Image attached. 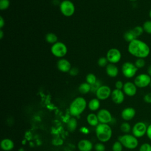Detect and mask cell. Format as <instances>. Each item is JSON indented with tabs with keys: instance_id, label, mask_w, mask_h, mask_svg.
Instances as JSON below:
<instances>
[{
	"instance_id": "cell-1",
	"label": "cell",
	"mask_w": 151,
	"mask_h": 151,
	"mask_svg": "<svg viewBox=\"0 0 151 151\" xmlns=\"http://www.w3.org/2000/svg\"><path fill=\"white\" fill-rule=\"evenodd\" d=\"M127 50L132 55L137 58H145L150 52L149 45L137 38L129 42Z\"/></svg>"
},
{
	"instance_id": "cell-2",
	"label": "cell",
	"mask_w": 151,
	"mask_h": 151,
	"mask_svg": "<svg viewBox=\"0 0 151 151\" xmlns=\"http://www.w3.org/2000/svg\"><path fill=\"white\" fill-rule=\"evenodd\" d=\"M86 107L87 102L85 99L82 97H77L72 101L70 105V113L73 116H78L84 111Z\"/></svg>"
},
{
	"instance_id": "cell-3",
	"label": "cell",
	"mask_w": 151,
	"mask_h": 151,
	"mask_svg": "<svg viewBox=\"0 0 151 151\" xmlns=\"http://www.w3.org/2000/svg\"><path fill=\"white\" fill-rule=\"evenodd\" d=\"M96 134L100 142H107L111 137L112 130L108 124L99 123L96 127Z\"/></svg>"
},
{
	"instance_id": "cell-4",
	"label": "cell",
	"mask_w": 151,
	"mask_h": 151,
	"mask_svg": "<svg viewBox=\"0 0 151 151\" xmlns=\"http://www.w3.org/2000/svg\"><path fill=\"white\" fill-rule=\"evenodd\" d=\"M118 140L121 142L123 147L128 149H134L139 145L138 138L129 133L120 136Z\"/></svg>"
},
{
	"instance_id": "cell-5",
	"label": "cell",
	"mask_w": 151,
	"mask_h": 151,
	"mask_svg": "<svg viewBox=\"0 0 151 151\" xmlns=\"http://www.w3.org/2000/svg\"><path fill=\"white\" fill-rule=\"evenodd\" d=\"M51 51L54 56L61 58L67 54V47L63 42L57 41L52 45L51 47Z\"/></svg>"
},
{
	"instance_id": "cell-6",
	"label": "cell",
	"mask_w": 151,
	"mask_h": 151,
	"mask_svg": "<svg viewBox=\"0 0 151 151\" xmlns=\"http://www.w3.org/2000/svg\"><path fill=\"white\" fill-rule=\"evenodd\" d=\"M137 70L138 68L136 67L134 64L129 61L124 63L122 67V73L123 76L127 78L133 77L136 75Z\"/></svg>"
},
{
	"instance_id": "cell-7",
	"label": "cell",
	"mask_w": 151,
	"mask_h": 151,
	"mask_svg": "<svg viewBox=\"0 0 151 151\" xmlns=\"http://www.w3.org/2000/svg\"><path fill=\"white\" fill-rule=\"evenodd\" d=\"M60 9L61 12L64 16L71 17L75 12V6L71 1L64 0L60 3Z\"/></svg>"
},
{
	"instance_id": "cell-8",
	"label": "cell",
	"mask_w": 151,
	"mask_h": 151,
	"mask_svg": "<svg viewBox=\"0 0 151 151\" xmlns=\"http://www.w3.org/2000/svg\"><path fill=\"white\" fill-rule=\"evenodd\" d=\"M147 126L143 122L136 123L132 128V134L137 138H141L146 134Z\"/></svg>"
},
{
	"instance_id": "cell-9",
	"label": "cell",
	"mask_w": 151,
	"mask_h": 151,
	"mask_svg": "<svg viewBox=\"0 0 151 151\" xmlns=\"http://www.w3.org/2000/svg\"><path fill=\"white\" fill-rule=\"evenodd\" d=\"M151 81V77L147 73H142L137 75L134 80V83L139 88H145L149 86Z\"/></svg>"
},
{
	"instance_id": "cell-10",
	"label": "cell",
	"mask_w": 151,
	"mask_h": 151,
	"mask_svg": "<svg viewBox=\"0 0 151 151\" xmlns=\"http://www.w3.org/2000/svg\"><path fill=\"white\" fill-rule=\"evenodd\" d=\"M106 58L110 63L116 64L120 61L122 58L120 51L115 48L109 50L106 54Z\"/></svg>"
},
{
	"instance_id": "cell-11",
	"label": "cell",
	"mask_w": 151,
	"mask_h": 151,
	"mask_svg": "<svg viewBox=\"0 0 151 151\" xmlns=\"http://www.w3.org/2000/svg\"><path fill=\"white\" fill-rule=\"evenodd\" d=\"M111 91L110 88L106 85H101L96 92L97 98L100 100L107 99L111 96Z\"/></svg>"
},
{
	"instance_id": "cell-12",
	"label": "cell",
	"mask_w": 151,
	"mask_h": 151,
	"mask_svg": "<svg viewBox=\"0 0 151 151\" xmlns=\"http://www.w3.org/2000/svg\"><path fill=\"white\" fill-rule=\"evenodd\" d=\"M100 123L108 124L112 120V116L110 112L105 109L99 110L97 114Z\"/></svg>"
},
{
	"instance_id": "cell-13",
	"label": "cell",
	"mask_w": 151,
	"mask_h": 151,
	"mask_svg": "<svg viewBox=\"0 0 151 151\" xmlns=\"http://www.w3.org/2000/svg\"><path fill=\"white\" fill-rule=\"evenodd\" d=\"M137 86L134 83H132L131 81H127L124 84L123 91L126 96L129 97H133L136 95L137 93Z\"/></svg>"
},
{
	"instance_id": "cell-14",
	"label": "cell",
	"mask_w": 151,
	"mask_h": 151,
	"mask_svg": "<svg viewBox=\"0 0 151 151\" xmlns=\"http://www.w3.org/2000/svg\"><path fill=\"white\" fill-rule=\"evenodd\" d=\"M110 96L112 101L117 104H122L124 100V93L122 90L115 88L111 91Z\"/></svg>"
},
{
	"instance_id": "cell-15",
	"label": "cell",
	"mask_w": 151,
	"mask_h": 151,
	"mask_svg": "<svg viewBox=\"0 0 151 151\" xmlns=\"http://www.w3.org/2000/svg\"><path fill=\"white\" fill-rule=\"evenodd\" d=\"M136 115V110L132 107H127L124 108L122 113L121 117L125 121H129L132 120Z\"/></svg>"
},
{
	"instance_id": "cell-16",
	"label": "cell",
	"mask_w": 151,
	"mask_h": 151,
	"mask_svg": "<svg viewBox=\"0 0 151 151\" xmlns=\"http://www.w3.org/2000/svg\"><path fill=\"white\" fill-rule=\"evenodd\" d=\"M57 67L60 71L63 73L69 72L72 68L71 63L65 58L60 59L57 63Z\"/></svg>"
},
{
	"instance_id": "cell-17",
	"label": "cell",
	"mask_w": 151,
	"mask_h": 151,
	"mask_svg": "<svg viewBox=\"0 0 151 151\" xmlns=\"http://www.w3.org/2000/svg\"><path fill=\"white\" fill-rule=\"evenodd\" d=\"M77 147L80 151H91L93 147V145L89 140L83 139L79 141Z\"/></svg>"
},
{
	"instance_id": "cell-18",
	"label": "cell",
	"mask_w": 151,
	"mask_h": 151,
	"mask_svg": "<svg viewBox=\"0 0 151 151\" xmlns=\"http://www.w3.org/2000/svg\"><path fill=\"white\" fill-rule=\"evenodd\" d=\"M106 71L107 74L111 77H115L119 74V69L114 64H108L106 68Z\"/></svg>"
},
{
	"instance_id": "cell-19",
	"label": "cell",
	"mask_w": 151,
	"mask_h": 151,
	"mask_svg": "<svg viewBox=\"0 0 151 151\" xmlns=\"http://www.w3.org/2000/svg\"><path fill=\"white\" fill-rule=\"evenodd\" d=\"M1 147L4 151H10L14 147V142L9 139H4L1 142Z\"/></svg>"
},
{
	"instance_id": "cell-20",
	"label": "cell",
	"mask_w": 151,
	"mask_h": 151,
	"mask_svg": "<svg viewBox=\"0 0 151 151\" xmlns=\"http://www.w3.org/2000/svg\"><path fill=\"white\" fill-rule=\"evenodd\" d=\"M87 122L91 126H97L100 123L97 114L94 113H90L87 116Z\"/></svg>"
},
{
	"instance_id": "cell-21",
	"label": "cell",
	"mask_w": 151,
	"mask_h": 151,
	"mask_svg": "<svg viewBox=\"0 0 151 151\" xmlns=\"http://www.w3.org/2000/svg\"><path fill=\"white\" fill-rule=\"evenodd\" d=\"M100 100H99L97 98L92 99L88 103V109L93 111L97 110L100 108Z\"/></svg>"
},
{
	"instance_id": "cell-22",
	"label": "cell",
	"mask_w": 151,
	"mask_h": 151,
	"mask_svg": "<svg viewBox=\"0 0 151 151\" xmlns=\"http://www.w3.org/2000/svg\"><path fill=\"white\" fill-rule=\"evenodd\" d=\"M67 127L70 132H74L77 127V121L75 118H70L67 123Z\"/></svg>"
},
{
	"instance_id": "cell-23",
	"label": "cell",
	"mask_w": 151,
	"mask_h": 151,
	"mask_svg": "<svg viewBox=\"0 0 151 151\" xmlns=\"http://www.w3.org/2000/svg\"><path fill=\"white\" fill-rule=\"evenodd\" d=\"M78 91L80 93L85 94L91 91V85L88 83H83L78 87Z\"/></svg>"
},
{
	"instance_id": "cell-24",
	"label": "cell",
	"mask_w": 151,
	"mask_h": 151,
	"mask_svg": "<svg viewBox=\"0 0 151 151\" xmlns=\"http://www.w3.org/2000/svg\"><path fill=\"white\" fill-rule=\"evenodd\" d=\"M123 37H124V39L126 41H127V42H130L132 41L133 40H134L137 38V37L136 36V35L134 34V33L133 32V31L132 29H130V30L126 31V32L124 34Z\"/></svg>"
},
{
	"instance_id": "cell-25",
	"label": "cell",
	"mask_w": 151,
	"mask_h": 151,
	"mask_svg": "<svg viewBox=\"0 0 151 151\" xmlns=\"http://www.w3.org/2000/svg\"><path fill=\"white\" fill-rule=\"evenodd\" d=\"M57 40H58L57 36L54 33L50 32L46 34L45 35V40L48 43L54 44V43L57 42Z\"/></svg>"
},
{
	"instance_id": "cell-26",
	"label": "cell",
	"mask_w": 151,
	"mask_h": 151,
	"mask_svg": "<svg viewBox=\"0 0 151 151\" xmlns=\"http://www.w3.org/2000/svg\"><path fill=\"white\" fill-rule=\"evenodd\" d=\"M120 128L123 133H124V134H127L132 130V127L129 123H127V122H124L121 124Z\"/></svg>"
},
{
	"instance_id": "cell-27",
	"label": "cell",
	"mask_w": 151,
	"mask_h": 151,
	"mask_svg": "<svg viewBox=\"0 0 151 151\" xmlns=\"http://www.w3.org/2000/svg\"><path fill=\"white\" fill-rule=\"evenodd\" d=\"M97 81L96 76L93 73H89L86 76V82L90 85L94 84Z\"/></svg>"
},
{
	"instance_id": "cell-28",
	"label": "cell",
	"mask_w": 151,
	"mask_h": 151,
	"mask_svg": "<svg viewBox=\"0 0 151 151\" xmlns=\"http://www.w3.org/2000/svg\"><path fill=\"white\" fill-rule=\"evenodd\" d=\"M142 27L144 29V32H146L147 34H151V20L146 21L143 23Z\"/></svg>"
},
{
	"instance_id": "cell-29",
	"label": "cell",
	"mask_w": 151,
	"mask_h": 151,
	"mask_svg": "<svg viewBox=\"0 0 151 151\" xmlns=\"http://www.w3.org/2000/svg\"><path fill=\"white\" fill-rule=\"evenodd\" d=\"M133 31V32L134 33V34L136 35V36L137 37V38L139 36H140L144 32V29L143 28L142 26H136L135 27H134L133 29H132Z\"/></svg>"
},
{
	"instance_id": "cell-30",
	"label": "cell",
	"mask_w": 151,
	"mask_h": 151,
	"mask_svg": "<svg viewBox=\"0 0 151 151\" xmlns=\"http://www.w3.org/2000/svg\"><path fill=\"white\" fill-rule=\"evenodd\" d=\"M123 146L121 143L120 142L116 141L115 142L112 146V150L113 151H122Z\"/></svg>"
},
{
	"instance_id": "cell-31",
	"label": "cell",
	"mask_w": 151,
	"mask_h": 151,
	"mask_svg": "<svg viewBox=\"0 0 151 151\" xmlns=\"http://www.w3.org/2000/svg\"><path fill=\"white\" fill-rule=\"evenodd\" d=\"M134 65L136 67L139 69V68H142L145 67L146 64V61L144 58H137L135 62H134Z\"/></svg>"
},
{
	"instance_id": "cell-32",
	"label": "cell",
	"mask_w": 151,
	"mask_h": 151,
	"mask_svg": "<svg viewBox=\"0 0 151 151\" xmlns=\"http://www.w3.org/2000/svg\"><path fill=\"white\" fill-rule=\"evenodd\" d=\"M10 5L9 0H0V9L5 10L8 8Z\"/></svg>"
},
{
	"instance_id": "cell-33",
	"label": "cell",
	"mask_w": 151,
	"mask_h": 151,
	"mask_svg": "<svg viewBox=\"0 0 151 151\" xmlns=\"http://www.w3.org/2000/svg\"><path fill=\"white\" fill-rule=\"evenodd\" d=\"M139 151H151V144L149 143H143L140 147Z\"/></svg>"
},
{
	"instance_id": "cell-34",
	"label": "cell",
	"mask_w": 151,
	"mask_h": 151,
	"mask_svg": "<svg viewBox=\"0 0 151 151\" xmlns=\"http://www.w3.org/2000/svg\"><path fill=\"white\" fill-rule=\"evenodd\" d=\"M108 60L107 59L106 57H100L97 61V64L100 67H104V66H107V65L108 64Z\"/></svg>"
},
{
	"instance_id": "cell-35",
	"label": "cell",
	"mask_w": 151,
	"mask_h": 151,
	"mask_svg": "<svg viewBox=\"0 0 151 151\" xmlns=\"http://www.w3.org/2000/svg\"><path fill=\"white\" fill-rule=\"evenodd\" d=\"M101 86V82L99 80H97L94 84L91 85V91L92 93H95L99 89V88Z\"/></svg>"
},
{
	"instance_id": "cell-36",
	"label": "cell",
	"mask_w": 151,
	"mask_h": 151,
	"mask_svg": "<svg viewBox=\"0 0 151 151\" xmlns=\"http://www.w3.org/2000/svg\"><path fill=\"white\" fill-rule=\"evenodd\" d=\"M94 149L96 151H105V146L102 143H97L94 146Z\"/></svg>"
},
{
	"instance_id": "cell-37",
	"label": "cell",
	"mask_w": 151,
	"mask_h": 151,
	"mask_svg": "<svg viewBox=\"0 0 151 151\" xmlns=\"http://www.w3.org/2000/svg\"><path fill=\"white\" fill-rule=\"evenodd\" d=\"M143 100L147 104H151V93H146L143 97Z\"/></svg>"
},
{
	"instance_id": "cell-38",
	"label": "cell",
	"mask_w": 151,
	"mask_h": 151,
	"mask_svg": "<svg viewBox=\"0 0 151 151\" xmlns=\"http://www.w3.org/2000/svg\"><path fill=\"white\" fill-rule=\"evenodd\" d=\"M78 73V69L76 67H73L70 69V71H69V74L70 75L72 76H77Z\"/></svg>"
},
{
	"instance_id": "cell-39",
	"label": "cell",
	"mask_w": 151,
	"mask_h": 151,
	"mask_svg": "<svg viewBox=\"0 0 151 151\" xmlns=\"http://www.w3.org/2000/svg\"><path fill=\"white\" fill-rule=\"evenodd\" d=\"M123 86H124L123 83L122 81H120V80L117 81L116 82V83H115L116 88L119 89V90H122V89H123Z\"/></svg>"
},
{
	"instance_id": "cell-40",
	"label": "cell",
	"mask_w": 151,
	"mask_h": 151,
	"mask_svg": "<svg viewBox=\"0 0 151 151\" xmlns=\"http://www.w3.org/2000/svg\"><path fill=\"white\" fill-rule=\"evenodd\" d=\"M146 135V136L147 137V138H148L150 140H151V123L149 124L147 126Z\"/></svg>"
},
{
	"instance_id": "cell-41",
	"label": "cell",
	"mask_w": 151,
	"mask_h": 151,
	"mask_svg": "<svg viewBox=\"0 0 151 151\" xmlns=\"http://www.w3.org/2000/svg\"><path fill=\"white\" fill-rule=\"evenodd\" d=\"M80 130L81 132V133H84V134H88L89 133V130L86 127H82Z\"/></svg>"
},
{
	"instance_id": "cell-42",
	"label": "cell",
	"mask_w": 151,
	"mask_h": 151,
	"mask_svg": "<svg viewBox=\"0 0 151 151\" xmlns=\"http://www.w3.org/2000/svg\"><path fill=\"white\" fill-rule=\"evenodd\" d=\"M5 25V21L2 16L0 17V28L2 29Z\"/></svg>"
},
{
	"instance_id": "cell-43",
	"label": "cell",
	"mask_w": 151,
	"mask_h": 151,
	"mask_svg": "<svg viewBox=\"0 0 151 151\" xmlns=\"http://www.w3.org/2000/svg\"><path fill=\"white\" fill-rule=\"evenodd\" d=\"M147 74L151 77V64L149 65L147 68Z\"/></svg>"
},
{
	"instance_id": "cell-44",
	"label": "cell",
	"mask_w": 151,
	"mask_h": 151,
	"mask_svg": "<svg viewBox=\"0 0 151 151\" xmlns=\"http://www.w3.org/2000/svg\"><path fill=\"white\" fill-rule=\"evenodd\" d=\"M3 36H4V32L2 30V29H0V39H2Z\"/></svg>"
},
{
	"instance_id": "cell-45",
	"label": "cell",
	"mask_w": 151,
	"mask_h": 151,
	"mask_svg": "<svg viewBox=\"0 0 151 151\" xmlns=\"http://www.w3.org/2000/svg\"><path fill=\"white\" fill-rule=\"evenodd\" d=\"M149 17H150V19H151V9H150V11H149Z\"/></svg>"
},
{
	"instance_id": "cell-46",
	"label": "cell",
	"mask_w": 151,
	"mask_h": 151,
	"mask_svg": "<svg viewBox=\"0 0 151 151\" xmlns=\"http://www.w3.org/2000/svg\"><path fill=\"white\" fill-rule=\"evenodd\" d=\"M129 1H136L137 0H129Z\"/></svg>"
},
{
	"instance_id": "cell-47",
	"label": "cell",
	"mask_w": 151,
	"mask_h": 151,
	"mask_svg": "<svg viewBox=\"0 0 151 151\" xmlns=\"http://www.w3.org/2000/svg\"><path fill=\"white\" fill-rule=\"evenodd\" d=\"M149 86H150V88H151V81H150V84H149Z\"/></svg>"
}]
</instances>
